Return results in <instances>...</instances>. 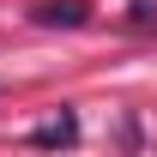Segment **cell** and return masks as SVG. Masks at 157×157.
<instances>
[{
	"instance_id": "obj_2",
	"label": "cell",
	"mask_w": 157,
	"mask_h": 157,
	"mask_svg": "<svg viewBox=\"0 0 157 157\" xmlns=\"http://www.w3.org/2000/svg\"><path fill=\"white\" fill-rule=\"evenodd\" d=\"M73 139H78V121L60 115V121H42L36 133H30V145H73Z\"/></svg>"
},
{
	"instance_id": "obj_1",
	"label": "cell",
	"mask_w": 157,
	"mask_h": 157,
	"mask_svg": "<svg viewBox=\"0 0 157 157\" xmlns=\"http://www.w3.org/2000/svg\"><path fill=\"white\" fill-rule=\"evenodd\" d=\"M36 24H67V30H78V24H85V6H78V0H42Z\"/></svg>"
}]
</instances>
